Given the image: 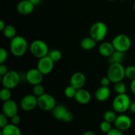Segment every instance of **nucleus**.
Segmentation results:
<instances>
[{
	"mask_svg": "<svg viewBox=\"0 0 135 135\" xmlns=\"http://www.w3.org/2000/svg\"><path fill=\"white\" fill-rule=\"evenodd\" d=\"M29 49L27 40L21 36H17L11 40L10 51L15 57H22Z\"/></svg>",
	"mask_w": 135,
	"mask_h": 135,
	"instance_id": "1",
	"label": "nucleus"
},
{
	"mask_svg": "<svg viewBox=\"0 0 135 135\" xmlns=\"http://www.w3.org/2000/svg\"><path fill=\"white\" fill-rule=\"evenodd\" d=\"M107 76L112 83L123 81L125 77V67L122 63H112L109 65Z\"/></svg>",
	"mask_w": 135,
	"mask_h": 135,
	"instance_id": "2",
	"label": "nucleus"
},
{
	"mask_svg": "<svg viewBox=\"0 0 135 135\" xmlns=\"http://www.w3.org/2000/svg\"><path fill=\"white\" fill-rule=\"evenodd\" d=\"M131 100L130 97L125 94H117L112 102L113 109L118 113H124L129 109Z\"/></svg>",
	"mask_w": 135,
	"mask_h": 135,
	"instance_id": "3",
	"label": "nucleus"
},
{
	"mask_svg": "<svg viewBox=\"0 0 135 135\" xmlns=\"http://www.w3.org/2000/svg\"><path fill=\"white\" fill-rule=\"evenodd\" d=\"M29 50L32 55L38 59L47 56L50 51L47 44L42 40L33 41L29 46Z\"/></svg>",
	"mask_w": 135,
	"mask_h": 135,
	"instance_id": "4",
	"label": "nucleus"
},
{
	"mask_svg": "<svg viewBox=\"0 0 135 135\" xmlns=\"http://www.w3.org/2000/svg\"><path fill=\"white\" fill-rule=\"evenodd\" d=\"M108 26L104 22H96L91 26L90 28V36L97 42L104 40L108 34Z\"/></svg>",
	"mask_w": 135,
	"mask_h": 135,
	"instance_id": "5",
	"label": "nucleus"
},
{
	"mask_svg": "<svg viewBox=\"0 0 135 135\" xmlns=\"http://www.w3.org/2000/svg\"><path fill=\"white\" fill-rule=\"evenodd\" d=\"M21 79V76L18 72L15 71H9L7 73L1 76V84L4 88L11 90L14 89L18 85Z\"/></svg>",
	"mask_w": 135,
	"mask_h": 135,
	"instance_id": "6",
	"label": "nucleus"
},
{
	"mask_svg": "<svg viewBox=\"0 0 135 135\" xmlns=\"http://www.w3.org/2000/svg\"><path fill=\"white\" fill-rule=\"evenodd\" d=\"M112 43L113 45L115 50L124 53L127 51L132 45L130 38L125 34H119L115 36L112 40Z\"/></svg>",
	"mask_w": 135,
	"mask_h": 135,
	"instance_id": "7",
	"label": "nucleus"
},
{
	"mask_svg": "<svg viewBox=\"0 0 135 135\" xmlns=\"http://www.w3.org/2000/svg\"><path fill=\"white\" fill-rule=\"evenodd\" d=\"M51 112L54 118L59 121L70 123L73 120L74 116L72 112L69 111L63 105H56Z\"/></svg>",
	"mask_w": 135,
	"mask_h": 135,
	"instance_id": "8",
	"label": "nucleus"
},
{
	"mask_svg": "<svg viewBox=\"0 0 135 135\" xmlns=\"http://www.w3.org/2000/svg\"><path fill=\"white\" fill-rule=\"evenodd\" d=\"M56 105L55 98L50 94L44 93L38 97V107L42 111L50 112L54 109Z\"/></svg>",
	"mask_w": 135,
	"mask_h": 135,
	"instance_id": "9",
	"label": "nucleus"
},
{
	"mask_svg": "<svg viewBox=\"0 0 135 135\" xmlns=\"http://www.w3.org/2000/svg\"><path fill=\"white\" fill-rule=\"evenodd\" d=\"M20 105L25 112H31L38 106V98L34 94L26 95L21 99Z\"/></svg>",
	"mask_w": 135,
	"mask_h": 135,
	"instance_id": "10",
	"label": "nucleus"
},
{
	"mask_svg": "<svg viewBox=\"0 0 135 135\" xmlns=\"http://www.w3.org/2000/svg\"><path fill=\"white\" fill-rule=\"evenodd\" d=\"M54 63L55 62L48 55H47L39 59L37 64V69L44 75H48L54 69Z\"/></svg>",
	"mask_w": 135,
	"mask_h": 135,
	"instance_id": "11",
	"label": "nucleus"
},
{
	"mask_svg": "<svg viewBox=\"0 0 135 135\" xmlns=\"http://www.w3.org/2000/svg\"><path fill=\"white\" fill-rule=\"evenodd\" d=\"M25 79L28 84L34 86L42 83L44 75L37 68L31 69L26 72Z\"/></svg>",
	"mask_w": 135,
	"mask_h": 135,
	"instance_id": "12",
	"label": "nucleus"
},
{
	"mask_svg": "<svg viewBox=\"0 0 135 135\" xmlns=\"http://www.w3.org/2000/svg\"><path fill=\"white\" fill-rule=\"evenodd\" d=\"M18 105L15 101L9 100L4 102L2 105V113L6 115L8 118H11L15 115L18 114Z\"/></svg>",
	"mask_w": 135,
	"mask_h": 135,
	"instance_id": "13",
	"label": "nucleus"
},
{
	"mask_svg": "<svg viewBox=\"0 0 135 135\" xmlns=\"http://www.w3.org/2000/svg\"><path fill=\"white\" fill-rule=\"evenodd\" d=\"M113 123H114L115 127L122 131H125L131 128L132 125V120L130 117L121 113L119 115H117Z\"/></svg>",
	"mask_w": 135,
	"mask_h": 135,
	"instance_id": "14",
	"label": "nucleus"
},
{
	"mask_svg": "<svg viewBox=\"0 0 135 135\" xmlns=\"http://www.w3.org/2000/svg\"><path fill=\"white\" fill-rule=\"evenodd\" d=\"M86 82L85 75L82 72H76L70 79V84L76 90L83 88Z\"/></svg>",
	"mask_w": 135,
	"mask_h": 135,
	"instance_id": "15",
	"label": "nucleus"
},
{
	"mask_svg": "<svg viewBox=\"0 0 135 135\" xmlns=\"http://www.w3.org/2000/svg\"><path fill=\"white\" fill-rule=\"evenodd\" d=\"M35 5L29 0H21L17 5V11L21 15H28L34 11Z\"/></svg>",
	"mask_w": 135,
	"mask_h": 135,
	"instance_id": "16",
	"label": "nucleus"
},
{
	"mask_svg": "<svg viewBox=\"0 0 135 135\" xmlns=\"http://www.w3.org/2000/svg\"><path fill=\"white\" fill-rule=\"evenodd\" d=\"M75 99L78 103L80 104H87L91 101L92 96L89 91L84 88H80L77 90Z\"/></svg>",
	"mask_w": 135,
	"mask_h": 135,
	"instance_id": "17",
	"label": "nucleus"
},
{
	"mask_svg": "<svg viewBox=\"0 0 135 135\" xmlns=\"http://www.w3.org/2000/svg\"><path fill=\"white\" fill-rule=\"evenodd\" d=\"M111 95V90L109 86H101L96 90L95 92V97L98 102H105L108 100Z\"/></svg>",
	"mask_w": 135,
	"mask_h": 135,
	"instance_id": "18",
	"label": "nucleus"
},
{
	"mask_svg": "<svg viewBox=\"0 0 135 135\" xmlns=\"http://www.w3.org/2000/svg\"><path fill=\"white\" fill-rule=\"evenodd\" d=\"M115 48L112 42H104L101 44L98 48L99 54L103 57H109L115 51Z\"/></svg>",
	"mask_w": 135,
	"mask_h": 135,
	"instance_id": "19",
	"label": "nucleus"
},
{
	"mask_svg": "<svg viewBox=\"0 0 135 135\" xmlns=\"http://www.w3.org/2000/svg\"><path fill=\"white\" fill-rule=\"evenodd\" d=\"M21 131L18 126L13 123L7 124L1 128L0 135H21Z\"/></svg>",
	"mask_w": 135,
	"mask_h": 135,
	"instance_id": "20",
	"label": "nucleus"
},
{
	"mask_svg": "<svg viewBox=\"0 0 135 135\" xmlns=\"http://www.w3.org/2000/svg\"><path fill=\"white\" fill-rule=\"evenodd\" d=\"M97 42L91 36L85 37L80 41V47L84 50H91L94 48L96 46Z\"/></svg>",
	"mask_w": 135,
	"mask_h": 135,
	"instance_id": "21",
	"label": "nucleus"
},
{
	"mask_svg": "<svg viewBox=\"0 0 135 135\" xmlns=\"http://www.w3.org/2000/svg\"><path fill=\"white\" fill-rule=\"evenodd\" d=\"M125 53L115 50L113 54L108 57V62L109 65L112 63H122L125 59Z\"/></svg>",
	"mask_w": 135,
	"mask_h": 135,
	"instance_id": "22",
	"label": "nucleus"
},
{
	"mask_svg": "<svg viewBox=\"0 0 135 135\" xmlns=\"http://www.w3.org/2000/svg\"><path fill=\"white\" fill-rule=\"evenodd\" d=\"M2 32L4 36L8 39L11 40L17 36V29L13 25H6L5 29Z\"/></svg>",
	"mask_w": 135,
	"mask_h": 135,
	"instance_id": "23",
	"label": "nucleus"
},
{
	"mask_svg": "<svg viewBox=\"0 0 135 135\" xmlns=\"http://www.w3.org/2000/svg\"><path fill=\"white\" fill-rule=\"evenodd\" d=\"M117 115L116 112L114 110H108L104 113V121H106L108 122L111 123H114V121H115L116 118H117Z\"/></svg>",
	"mask_w": 135,
	"mask_h": 135,
	"instance_id": "24",
	"label": "nucleus"
},
{
	"mask_svg": "<svg viewBox=\"0 0 135 135\" xmlns=\"http://www.w3.org/2000/svg\"><path fill=\"white\" fill-rule=\"evenodd\" d=\"M12 96V92L11 90L7 88H3L2 89L0 90V99L1 101L6 102L7 100H11Z\"/></svg>",
	"mask_w": 135,
	"mask_h": 135,
	"instance_id": "25",
	"label": "nucleus"
},
{
	"mask_svg": "<svg viewBox=\"0 0 135 135\" xmlns=\"http://www.w3.org/2000/svg\"><path fill=\"white\" fill-rule=\"evenodd\" d=\"M113 89H114V91L117 94H125L127 92L126 84L123 81L118 82V83H116L114 84Z\"/></svg>",
	"mask_w": 135,
	"mask_h": 135,
	"instance_id": "26",
	"label": "nucleus"
},
{
	"mask_svg": "<svg viewBox=\"0 0 135 135\" xmlns=\"http://www.w3.org/2000/svg\"><path fill=\"white\" fill-rule=\"evenodd\" d=\"M48 55L54 62H58L59 61L61 60L62 57V54L61 51L57 49H54V50H50L48 53Z\"/></svg>",
	"mask_w": 135,
	"mask_h": 135,
	"instance_id": "27",
	"label": "nucleus"
},
{
	"mask_svg": "<svg viewBox=\"0 0 135 135\" xmlns=\"http://www.w3.org/2000/svg\"><path fill=\"white\" fill-rule=\"evenodd\" d=\"M76 91H77V90L70 84L69 86H68L65 88L64 94L67 98H75Z\"/></svg>",
	"mask_w": 135,
	"mask_h": 135,
	"instance_id": "28",
	"label": "nucleus"
},
{
	"mask_svg": "<svg viewBox=\"0 0 135 135\" xmlns=\"http://www.w3.org/2000/svg\"><path fill=\"white\" fill-rule=\"evenodd\" d=\"M125 77L133 80L135 79V66L129 65L125 67Z\"/></svg>",
	"mask_w": 135,
	"mask_h": 135,
	"instance_id": "29",
	"label": "nucleus"
},
{
	"mask_svg": "<svg viewBox=\"0 0 135 135\" xmlns=\"http://www.w3.org/2000/svg\"><path fill=\"white\" fill-rule=\"evenodd\" d=\"M32 92L33 94L35 95L37 98L39 97V96H42V95H43L45 93L44 87L41 84L33 86Z\"/></svg>",
	"mask_w": 135,
	"mask_h": 135,
	"instance_id": "30",
	"label": "nucleus"
},
{
	"mask_svg": "<svg viewBox=\"0 0 135 135\" xmlns=\"http://www.w3.org/2000/svg\"><path fill=\"white\" fill-rule=\"evenodd\" d=\"M112 129V123L106 121H103L100 125V129L104 133H108Z\"/></svg>",
	"mask_w": 135,
	"mask_h": 135,
	"instance_id": "31",
	"label": "nucleus"
},
{
	"mask_svg": "<svg viewBox=\"0 0 135 135\" xmlns=\"http://www.w3.org/2000/svg\"><path fill=\"white\" fill-rule=\"evenodd\" d=\"M8 58V52L5 49L1 47L0 49V64L5 63Z\"/></svg>",
	"mask_w": 135,
	"mask_h": 135,
	"instance_id": "32",
	"label": "nucleus"
},
{
	"mask_svg": "<svg viewBox=\"0 0 135 135\" xmlns=\"http://www.w3.org/2000/svg\"><path fill=\"white\" fill-rule=\"evenodd\" d=\"M7 124H9L8 123V117L3 113H1L0 114V127L1 129L6 126Z\"/></svg>",
	"mask_w": 135,
	"mask_h": 135,
	"instance_id": "33",
	"label": "nucleus"
},
{
	"mask_svg": "<svg viewBox=\"0 0 135 135\" xmlns=\"http://www.w3.org/2000/svg\"><path fill=\"white\" fill-rule=\"evenodd\" d=\"M106 135H124V134L122 131L115 127L112 128L108 133H106Z\"/></svg>",
	"mask_w": 135,
	"mask_h": 135,
	"instance_id": "34",
	"label": "nucleus"
},
{
	"mask_svg": "<svg viewBox=\"0 0 135 135\" xmlns=\"http://www.w3.org/2000/svg\"><path fill=\"white\" fill-rule=\"evenodd\" d=\"M8 71H9L8 67L5 63L0 64V76H1V77L4 76L6 73H7Z\"/></svg>",
	"mask_w": 135,
	"mask_h": 135,
	"instance_id": "35",
	"label": "nucleus"
},
{
	"mask_svg": "<svg viewBox=\"0 0 135 135\" xmlns=\"http://www.w3.org/2000/svg\"><path fill=\"white\" fill-rule=\"evenodd\" d=\"M112 83L110 80V79L108 78V76H104V77L102 78V79L100 80V84L101 86H109V84Z\"/></svg>",
	"mask_w": 135,
	"mask_h": 135,
	"instance_id": "36",
	"label": "nucleus"
},
{
	"mask_svg": "<svg viewBox=\"0 0 135 135\" xmlns=\"http://www.w3.org/2000/svg\"><path fill=\"white\" fill-rule=\"evenodd\" d=\"M11 123L14 124V125H18V124L21 123V117H20L18 114H17L11 118Z\"/></svg>",
	"mask_w": 135,
	"mask_h": 135,
	"instance_id": "37",
	"label": "nucleus"
},
{
	"mask_svg": "<svg viewBox=\"0 0 135 135\" xmlns=\"http://www.w3.org/2000/svg\"><path fill=\"white\" fill-rule=\"evenodd\" d=\"M130 88L131 92H133V94H134L135 95V79L131 81V83L130 85Z\"/></svg>",
	"mask_w": 135,
	"mask_h": 135,
	"instance_id": "38",
	"label": "nucleus"
},
{
	"mask_svg": "<svg viewBox=\"0 0 135 135\" xmlns=\"http://www.w3.org/2000/svg\"><path fill=\"white\" fill-rule=\"evenodd\" d=\"M129 110L132 113H135V102H131Z\"/></svg>",
	"mask_w": 135,
	"mask_h": 135,
	"instance_id": "39",
	"label": "nucleus"
},
{
	"mask_svg": "<svg viewBox=\"0 0 135 135\" xmlns=\"http://www.w3.org/2000/svg\"><path fill=\"white\" fill-rule=\"evenodd\" d=\"M30 2L32 3L35 6L36 5H39L40 4H41V3L42 2V0H29Z\"/></svg>",
	"mask_w": 135,
	"mask_h": 135,
	"instance_id": "40",
	"label": "nucleus"
},
{
	"mask_svg": "<svg viewBox=\"0 0 135 135\" xmlns=\"http://www.w3.org/2000/svg\"><path fill=\"white\" fill-rule=\"evenodd\" d=\"M5 26H6V25H5V22H4L3 20H1V21H0V30H1V31H3V30L5 29Z\"/></svg>",
	"mask_w": 135,
	"mask_h": 135,
	"instance_id": "41",
	"label": "nucleus"
},
{
	"mask_svg": "<svg viewBox=\"0 0 135 135\" xmlns=\"http://www.w3.org/2000/svg\"><path fill=\"white\" fill-rule=\"evenodd\" d=\"M83 135H96L93 131H87L85 133L83 134Z\"/></svg>",
	"mask_w": 135,
	"mask_h": 135,
	"instance_id": "42",
	"label": "nucleus"
},
{
	"mask_svg": "<svg viewBox=\"0 0 135 135\" xmlns=\"http://www.w3.org/2000/svg\"><path fill=\"white\" fill-rule=\"evenodd\" d=\"M133 9H134V13H135V1H134V5H133Z\"/></svg>",
	"mask_w": 135,
	"mask_h": 135,
	"instance_id": "43",
	"label": "nucleus"
},
{
	"mask_svg": "<svg viewBox=\"0 0 135 135\" xmlns=\"http://www.w3.org/2000/svg\"><path fill=\"white\" fill-rule=\"evenodd\" d=\"M108 1H116V0H108Z\"/></svg>",
	"mask_w": 135,
	"mask_h": 135,
	"instance_id": "44",
	"label": "nucleus"
},
{
	"mask_svg": "<svg viewBox=\"0 0 135 135\" xmlns=\"http://www.w3.org/2000/svg\"><path fill=\"white\" fill-rule=\"evenodd\" d=\"M31 135H35V134H31Z\"/></svg>",
	"mask_w": 135,
	"mask_h": 135,
	"instance_id": "45",
	"label": "nucleus"
}]
</instances>
